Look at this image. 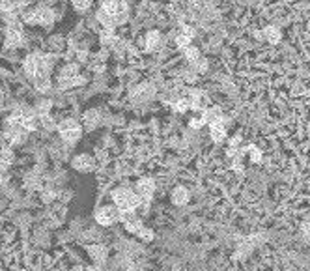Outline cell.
I'll list each match as a JSON object with an SVG mask.
<instances>
[{
	"label": "cell",
	"mask_w": 310,
	"mask_h": 271,
	"mask_svg": "<svg viewBox=\"0 0 310 271\" xmlns=\"http://www.w3.org/2000/svg\"><path fill=\"white\" fill-rule=\"evenodd\" d=\"M185 54H187V58H189L191 62H196V60H198V56H200V52H198V49H195V47H187V51H185Z\"/></svg>",
	"instance_id": "obj_18"
},
{
	"label": "cell",
	"mask_w": 310,
	"mask_h": 271,
	"mask_svg": "<svg viewBox=\"0 0 310 271\" xmlns=\"http://www.w3.org/2000/svg\"><path fill=\"white\" fill-rule=\"evenodd\" d=\"M73 271H84V269H81V267H75V269Z\"/></svg>",
	"instance_id": "obj_25"
},
{
	"label": "cell",
	"mask_w": 310,
	"mask_h": 271,
	"mask_svg": "<svg viewBox=\"0 0 310 271\" xmlns=\"http://www.w3.org/2000/svg\"><path fill=\"white\" fill-rule=\"evenodd\" d=\"M204 122L206 124H213V122H223V114H221V110L219 109H209L204 112Z\"/></svg>",
	"instance_id": "obj_11"
},
{
	"label": "cell",
	"mask_w": 310,
	"mask_h": 271,
	"mask_svg": "<svg viewBox=\"0 0 310 271\" xmlns=\"http://www.w3.org/2000/svg\"><path fill=\"white\" fill-rule=\"evenodd\" d=\"M265 38L271 41V43H276V41L281 40V34H278V30L275 26H269V28H265Z\"/></svg>",
	"instance_id": "obj_14"
},
{
	"label": "cell",
	"mask_w": 310,
	"mask_h": 271,
	"mask_svg": "<svg viewBox=\"0 0 310 271\" xmlns=\"http://www.w3.org/2000/svg\"><path fill=\"white\" fill-rule=\"evenodd\" d=\"M4 142V133H0V144Z\"/></svg>",
	"instance_id": "obj_24"
},
{
	"label": "cell",
	"mask_w": 310,
	"mask_h": 271,
	"mask_svg": "<svg viewBox=\"0 0 310 271\" xmlns=\"http://www.w3.org/2000/svg\"><path fill=\"white\" fill-rule=\"evenodd\" d=\"M251 152H253V154H251V157H253V161H254V163H258L260 159H262V156H260V152L256 150L254 146H251Z\"/></svg>",
	"instance_id": "obj_21"
},
{
	"label": "cell",
	"mask_w": 310,
	"mask_h": 271,
	"mask_svg": "<svg viewBox=\"0 0 310 271\" xmlns=\"http://www.w3.org/2000/svg\"><path fill=\"white\" fill-rule=\"evenodd\" d=\"M138 236L142 237L144 242H149V239H151V237H153V232H151V230H148V228H144V226H142V230L138 232Z\"/></svg>",
	"instance_id": "obj_20"
},
{
	"label": "cell",
	"mask_w": 310,
	"mask_h": 271,
	"mask_svg": "<svg viewBox=\"0 0 310 271\" xmlns=\"http://www.w3.org/2000/svg\"><path fill=\"white\" fill-rule=\"evenodd\" d=\"M121 217V209L118 206H105V208L98 209V214H96V221H98L99 225L103 226H110L114 225L116 221H120Z\"/></svg>",
	"instance_id": "obj_4"
},
{
	"label": "cell",
	"mask_w": 310,
	"mask_h": 271,
	"mask_svg": "<svg viewBox=\"0 0 310 271\" xmlns=\"http://www.w3.org/2000/svg\"><path fill=\"white\" fill-rule=\"evenodd\" d=\"M303 234H304V237H308V239H310V223L303 226Z\"/></svg>",
	"instance_id": "obj_22"
},
{
	"label": "cell",
	"mask_w": 310,
	"mask_h": 271,
	"mask_svg": "<svg viewBox=\"0 0 310 271\" xmlns=\"http://www.w3.org/2000/svg\"><path fill=\"white\" fill-rule=\"evenodd\" d=\"M101 10H103L116 24L123 23L127 17V12H129L127 4L126 2H121V0H105V4L101 6Z\"/></svg>",
	"instance_id": "obj_2"
},
{
	"label": "cell",
	"mask_w": 310,
	"mask_h": 271,
	"mask_svg": "<svg viewBox=\"0 0 310 271\" xmlns=\"http://www.w3.org/2000/svg\"><path fill=\"white\" fill-rule=\"evenodd\" d=\"M224 137H226V127H224L223 122H213L211 124V139L215 142H223Z\"/></svg>",
	"instance_id": "obj_9"
},
{
	"label": "cell",
	"mask_w": 310,
	"mask_h": 271,
	"mask_svg": "<svg viewBox=\"0 0 310 271\" xmlns=\"http://www.w3.org/2000/svg\"><path fill=\"white\" fill-rule=\"evenodd\" d=\"M153 189H155V185L151 179H140L137 185V191H138V195H140V198H149V196L153 195Z\"/></svg>",
	"instance_id": "obj_7"
},
{
	"label": "cell",
	"mask_w": 310,
	"mask_h": 271,
	"mask_svg": "<svg viewBox=\"0 0 310 271\" xmlns=\"http://www.w3.org/2000/svg\"><path fill=\"white\" fill-rule=\"evenodd\" d=\"M36 8V26H51L56 19V13L52 10L51 6L47 4H40V6H34Z\"/></svg>",
	"instance_id": "obj_5"
},
{
	"label": "cell",
	"mask_w": 310,
	"mask_h": 271,
	"mask_svg": "<svg viewBox=\"0 0 310 271\" xmlns=\"http://www.w3.org/2000/svg\"><path fill=\"white\" fill-rule=\"evenodd\" d=\"M88 253L94 258V262H98V264H103L107 260V249L103 245H92V247H88Z\"/></svg>",
	"instance_id": "obj_8"
},
{
	"label": "cell",
	"mask_w": 310,
	"mask_h": 271,
	"mask_svg": "<svg viewBox=\"0 0 310 271\" xmlns=\"http://www.w3.org/2000/svg\"><path fill=\"white\" fill-rule=\"evenodd\" d=\"M123 271H135V269H123Z\"/></svg>",
	"instance_id": "obj_27"
},
{
	"label": "cell",
	"mask_w": 310,
	"mask_h": 271,
	"mask_svg": "<svg viewBox=\"0 0 310 271\" xmlns=\"http://www.w3.org/2000/svg\"><path fill=\"white\" fill-rule=\"evenodd\" d=\"M43 2H45V4H47V2H51V0H43Z\"/></svg>",
	"instance_id": "obj_26"
},
{
	"label": "cell",
	"mask_w": 310,
	"mask_h": 271,
	"mask_svg": "<svg viewBox=\"0 0 310 271\" xmlns=\"http://www.w3.org/2000/svg\"><path fill=\"white\" fill-rule=\"evenodd\" d=\"M146 45H148L149 51H153L155 47L159 45V34H157V32H149L148 40H146Z\"/></svg>",
	"instance_id": "obj_15"
},
{
	"label": "cell",
	"mask_w": 310,
	"mask_h": 271,
	"mask_svg": "<svg viewBox=\"0 0 310 271\" xmlns=\"http://www.w3.org/2000/svg\"><path fill=\"white\" fill-rule=\"evenodd\" d=\"M71 4H73V8L77 10V12H84V10H88V8H90L92 0H73Z\"/></svg>",
	"instance_id": "obj_16"
},
{
	"label": "cell",
	"mask_w": 310,
	"mask_h": 271,
	"mask_svg": "<svg viewBox=\"0 0 310 271\" xmlns=\"http://www.w3.org/2000/svg\"><path fill=\"white\" fill-rule=\"evenodd\" d=\"M187 200H189V193H187V189L185 187H176L172 193V202L174 204H178V206H183V204H187Z\"/></svg>",
	"instance_id": "obj_10"
},
{
	"label": "cell",
	"mask_w": 310,
	"mask_h": 271,
	"mask_svg": "<svg viewBox=\"0 0 310 271\" xmlns=\"http://www.w3.org/2000/svg\"><path fill=\"white\" fill-rule=\"evenodd\" d=\"M73 167L77 170H81V172H90L94 168V161L90 156H79L73 159Z\"/></svg>",
	"instance_id": "obj_6"
},
{
	"label": "cell",
	"mask_w": 310,
	"mask_h": 271,
	"mask_svg": "<svg viewBox=\"0 0 310 271\" xmlns=\"http://www.w3.org/2000/svg\"><path fill=\"white\" fill-rule=\"evenodd\" d=\"M58 133H60V137L66 142L73 144V142H77V140L81 139L82 127L77 120H62L58 124Z\"/></svg>",
	"instance_id": "obj_3"
},
{
	"label": "cell",
	"mask_w": 310,
	"mask_h": 271,
	"mask_svg": "<svg viewBox=\"0 0 310 271\" xmlns=\"http://www.w3.org/2000/svg\"><path fill=\"white\" fill-rule=\"evenodd\" d=\"M98 118H99V114L96 110H88L86 114H84V124H86L88 129H92V127L98 124Z\"/></svg>",
	"instance_id": "obj_13"
},
{
	"label": "cell",
	"mask_w": 310,
	"mask_h": 271,
	"mask_svg": "<svg viewBox=\"0 0 310 271\" xmlns=\"http://www.w3.org/2000/svg\"><path fill=\"white\" fill-rule=\"evenodd\" d=\"M189 41H191V38L187 34H183V32L176 38V43H178L179 47H189Z\"/></svg>",
	"instance_id": "obj_19"
},
{
	"label": "cell",
	"mask_w": 310,
	"mask_h": 271,
	"mask_svg": "<svg viewBox=\"0 0 310 271\" xmlns=\"http://www.w3.org/2000/svg\"><path fill=\"white\" fill-rule=\"evenodd\" d=\"M202 124H204V118H202V120H193V122H191V126L195 127V129H196V127H200Z\"/></svg>",
	"instance_id": "obj_23"
},
{
	"label": "cell",
	"mask_w": 310,
	"mask_h": 271,
	"mask_svg": "<svg viewBox=\"0 0 310 271\" xmlns=\"http://www.w3.org/2000/svg\"><path fill=\"white\" fill-rule=\"evenodd\" d=\"M13 159H15V154H13L12 146H4L0 150V161H2V165H10V163H13Z\"/></svg>",
	"instance_id": "obj_12"
},
{
	"label": "cell",
	"mask_w": 310,
	"mask_h": 271,
	"mask_svg": "<svg viewBox=\"0 0 310 271\" xmlns=\"http://www.w3.org/2000/svg\"><path fill=\"white\" fill-rule=\"evenodd\" d=\"M174 109L179 110V112H183V110L191 109V101H189V99H179V101H176Z\"/></svg>",
	"instance_id": "obj_17"
},
{
	"label": "cell",
	"mask_w": 310,
	"mask_h": 271,
	"mask_svg": "<svg viewBox=\"0 0 310 271\" xmlns=\"http://www.w3.org/2000/svg\"><path fill=\"white\" fill-rule=\"evenodd\" d=\"M112 198H114V204L121 209V212H133V209L140 204V195L133 193L131 189H126V187L116 189Z\"/></svg>",
	"instance_id": "obj_1"
}]
</instances>
